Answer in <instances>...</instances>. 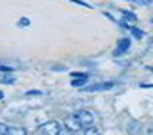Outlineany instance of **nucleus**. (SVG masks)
<instances>
[{"instance_id": "obj_1", "label": "nucleus", "mask_w": 153, "mask_h": 135, "mask_svg": "<svg viewBox=\"0 0 153 135\" xmlns=\"http://www.w3.org/2000/svg\"><path fill=\"white\" fill-rule=\"evenodd\" d=\"M39 130H41L45 135H59V132L62 130V126H61L59 121H48V123L41 125Z\"/></svg>"}, {"instance_id": "obj_2", "label": "nucleus", "mask_w": 153, "mask_h": 135, "mask_svg": "<svg viewBox=\"0 0 153 135\" xmlns=\"http://www.w3.org/2000/svg\"><path fill=\"white\" fill-rule=\"evenodd\" d=\"M78 121H80V125L84 126V128H89V126H93V123H94V116L89 112V110H82V112H78Z\"/></svg>"}, {"instance_id": "obj_3", "label": "nucleus", "mask_w": 153, "mask_h": 135, "mask_svg": "<svg viewBox=\"0 0 153 135\" xmlns=\"http://www.w3.org/2000/svg\"><path fill=\"white\" fill-rule=\"evenodd\" d=\"M64 125H66V130H70L71 134H76V132H80L84 126L80 125V121H78V117L76 116H71V117H68L66 121H64Z\"/></svg>"}, {"instance_id": "obj_4", "label": "nucleus", "mask_w": 153, "mask_h": 135, "mask_svg": "<svg viewBox=\"0 0 153 135\" xmlns=\"http://www.w3.org/2000/svg\"><path fill=\"white\" fill-rule=\"evenodd\" d=\"M9 135H27V130L20 128V126H13V128H9Z\"/></svg>"}, {"instance_id": "obj_5", "label": "nucleus", "mask_w": 153, "mask_h": 135, "mask_svg": "<svg viewBox=\"0 0 153 135\" xmlns=\"http://www.w3.org/2000/svg\"><path fill=\"white\" fill-rule=\"evenodd\" d=\"M85 135H100V130L96 126H89V128H85Z\"/></svg>"}, {"instance_id": "obj_6", "label": "nucleus", "mask_w": 153, "mask_h": 135, "mask_svg": "<svg viewBox=\"0 0 153 135\" xmlns=\"http://www.w3.org/2000/svg\"><path fill=\"white\" fill-rule=\"evenodd\" d=\"M7 134H9V126L4 125V123H0V135H7Z\"/></svg>"}, {"instance_id": "obj_7", "label": "nucleus", "mask_w": 153, "mask_h": 135, "mask_svg": "<svg viewBox=\"0 0 153 135\" xmlns=\"http://www.w3.org/2000/svg\"><path fill=\"white\" fill-rule=\"evenodd\" d=\"M0 80H2L4 84H14V78H13V76H5V75H4Z\"/></svg>"}, {"instance_id": "obj_8", "label": "nucleus", "mask_w": 153, "mask_h": 135, "mask_svg": "<svg viewBox=\"0 0 153 135\" xmlns=\"http://www.w3.org/2000/svg\"><path fill=\"white\" fill-rule=\"evenodd\" d=\"M84 82H85V76H84V78H80V80H75V82H73V85H82Z\"/></svg>"}, {"instance_id": "obj_9", "label": "nucleus", "mask_w": 153, "mask_h": 135, "mask_svg": "<svg viewBox=\"0 0 153 135\" xmlns=\"http://www.w3.org/2000/svg\"><path fill=\"white\" fill-rule=\"evenodd\" d=\"M59 135H71V132H70V130H61Z\"/></svg>"}, {"instance_id": "obj_10", "label": "nucleus", "mask_w": 153, "mask_h": 135, "mask_svg": "<svg viewBox=\"0 0 153 135\" xmlns=\"http://www.w3.org/2000/svg\"><path fill=\"white\" fill-rule=\"evenodd\" d=\"M20 23H22V27H25V25L29 23V20H25V18H23V20H20Z\"/></svg>"}, {"instance_id": "obj_11", "label": "nucleus", "mask_w": 153, "mask_h": 135, "mask_svg": "<svg viewBox=\"0 0 153 135\" xmlns=\"http://www.w3.org/2000/svg\"><path fill=\"white\" fill-rule=\"evenodd\" d=\"M0 71H11V68H7V66H0Z\"/></svg>"}, {"instance_id": "obj_12", "label": "nucleus", "mask_w": 153, "mask_h": 135, "mask_svg": "<svg viewBox=\"0 0 153 135\" xmlns=\"http://www.w3.org/2000/svg\"><path fill=\"white\" fill-rule=\"evenodd\" d=\"M34 135H45V134H43V132H41V130H39V128H38V132H36V134H34Z\"/></svg>"}, {"instance_id": "obj_13", "label": "nucleus", "mask_w": 153, "mask_h": 135, "mask_svg": "<svg viewBox=\"0 0 153 135\" xmlns=\"http://www.w3.org/2000/svg\"><path fill=\"white\" fill-rule=\"evenodd\" d=\"M2 98H4V94H2V93H0V100H2Z\"/></svg>"}, {"instance_id": "obj_14", "label": "nucleus", "mask_w": 153, "mask_h": 135, "mask_svg": "<svg viewBox=\"0 0 153 135\" xmlns=\"http://www.w3.org/2000/svg\"><path fill=\"white\" fill-rule=\"evenodd\" d=\"M7 135H9V134H7Z\"/></svg>"}]
</instances>
